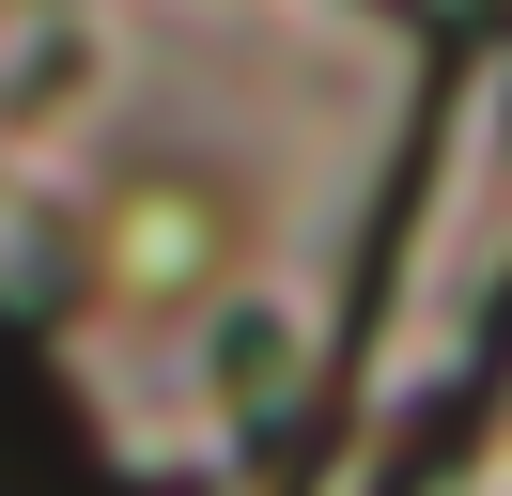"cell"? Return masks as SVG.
<instances>
[{"label":"cell","mask_w":512,"mask_h":496,"mask_svg":"<svg viewBox=\"0 0 512 496\" xmlns=\"http://www.w3.org/2000/svg\"><path fill=\"white\" fill-rule=\"evenodd\" d=\"M233 248H249V202H233L218 171H140L125 202H109V233H94V279L109 295H202Z\"/></svg>","instance_id":"1"}]
</instances>
